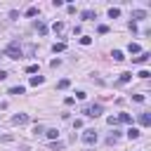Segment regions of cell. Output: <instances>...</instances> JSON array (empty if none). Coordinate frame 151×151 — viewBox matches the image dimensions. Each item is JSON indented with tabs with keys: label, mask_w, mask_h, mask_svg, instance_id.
Wrapping results in <instances>:
<instances>
[{
	"label": "cell",
	"mask_w": 151,
	"mask_h": 151,
	"mask_svg": "<svg viewBox=\"0 0 151 151\" xmlns=\"http://www.w3.org/2000/svg\"><path fill=\"white\" fill-rule=\"evenodd\" d=\"M61 146H64V144H61V142H52V149H54V151H59V149H61Z\"/></svg>",
	"instance_id": "cell-30"
},
{
	"label": "cell",
	"mask_w": 151,
	"mask_h": 151,
	"mask_svg": "<svg viewBox=\"0 0 151 151\" xmlns=\"http://www.w3.org/2000/svg\"><path fill=\"white\" fill-rule=\"evenodd\" d=\"M137 76H139V78H149V76H151V73H149V71H146V68H142V71H139V73H137Z\"/></svg>",
	"instance_id": "cell-27"
},
{
	"label": "cell",
	"mask_w": 151,
	"mask_h": 151,
	"mask_svg": "<svg viewBox=\"0 0 151 151\" xmlns=\"http://www.w3.org/2000/svg\"><path fill=\"white\" fill-rule=\"evenodd\" d=\"M26 73H38V66H35V64H31V66H26Z\"/></svg>",
	"instance_id": "cell-24"
},
{
	"label": "cell",
	"mask_w": 151,
	"mask_h": 151,
	"mask_svg": "<svg viewBox=\"0 0 151 151\" xmlns=\"http://www.w3.org/2000/svg\"><path fill=\"white\" fill-rule=\"evenodd\" d=\"M111 57H113V59H116V61H123V59H125V57H123V52H120V50H113V54H111Z\"/></svg>",
	"instance_id": "cell-17"
},
{
	"label": "cell",
	"mask_w": 151,
	"mask_h": 151,
	"mask_svg": "<svg viewBox=\"0 0 151 151\" xmlns=\"http://www.w3.org/2000/svg\"><path fill=\"white\" fill-rule=\"evenodd\" d=\"M132 99H134V101H139V104H142V101H144V94H132Z\"/></svg>",
	"instance_id": "cell-29"
},
{
	"label": "cell",
	"mask_w": 151,
	"mask_h": 151,
	"mask_svg": "<svg viewBox=\"0 0 151 151\" xmlns=\"http://www.w3.org/2000/svg\"><path fill=\"white\" fill-rule=\"evenodd\" d=\"M97 31H99V33H109V26H106V24H101V26H97Z\"/></svg>",
	"instance_id": "cell-26"
},
{
	"label": "cell",
	"mask_w": 151,
	"mask_h": 151,
	"mask_svg": "<svg viewBox=\"0 0 151 151\" xmlns=\"http://www.w3.org/2000/svg\"><path fill=\"white\" fill-rule=\"evenodd\" d=\"M64 50H66L64 42H54V45H52V52H64Z\"/></svg>",
	"instance_id": "cell-13"
},
{
	"label": "cell",
	"mask_w": 151,
	"mask_h": 151,
	"mask_svg": "<svg viewBox=\"0 0 151 151\" xmlns=\"http://www.w3.org/2000/svg\"><path fill=\"white\" fill-rule=\"evenodd\" d=\"M80 45H85V47H87V45H92V38H87V35H85V38H80Z\"/></svg>",
	"instance_id": "cell-23"
},
{
	"label": "cell",
	"mask_w": 151,
	"mask_h": 151,
	"mask_svg": "<svg viewBox=\"0 0 151 151\" xmlns=\"http://www.w3.org/2000/svg\"><path fill=\"white\" fill-rule=\"evenodd\" d=\"M118 14H120V9H118V7H111V9H109V17H111V19H116Z\"/></svg>",
	"instance_id": "cell-19"
},
{
	"label": "cell",
	"mask_w": 151,
	"mask_h": 151,
	"mask_svg": "<svg viewBox=\"0 0 151 151\" xmlns=\"http://www.w3.org/2000/svg\"><path fill=\"white\" fill-rule=\"evenodd\" d=\"M5 78H7V71H2V68H0V80H5Z\"/></svg>",
	"instance_id": "cell-31"
},
{
	"label": "cell",
	"mask_w": 151,
	"mask_h": 151,
	"mask_svg": "<svg viewBox=\"0 0 151 151\" xmlns=\"http://www.w3.org/2000/svg\"><path fill=\"white\" fill-rule=\"evenodd\" d=\"M52 28H54V33H61V31L66 28V24H64V21H54V26H52Z\"/></svg>",
	"instance_id": "cell-8"
},
{
	"label": "cell",
	"mask_w": 151,
	"mask_h": 151,
	"mask_svg": "<svg viewBox=\"0 0 151 151\" xmlns=\"http://www.w3.org/2000/svg\"><path fill=\"white\" fill-rule=\"evenodd\" d=\"M139 123L142 125H151V116L149 113H139Z\"/></svg>",
	"instance_id": "cell-7"
},
{
	"label": "cell",
	"mask_w": 151,
	"mask_h": 151,
	"mask_svg": "<svg viewBox=\"0 0 151 151\" xmlns=\"http://www.w3.org/2000/svg\"><path fill=\"white\" fill-rule=\"evenodd\" d=\"M35 14H38V7H28L26 9V17H35Z\"/></svg>",
	"instance_id": "cell-21"
},
{
	"label": "cell",
	"mask_w": 151,
	"mask_h": 151,
	"mask_svg": "<svg viewBox=\"0 0 151 151\" xmlns=\"http://www.w3.org/2000/svg\"><path fill=\"white\" fill-rule=\"evenodd\" d=\"M127 50H130L132 54H137V52H139V45H137V42H130V45H127Z\"/></svg>",
	"instance_id": "cell-20"
},
{
	"label": "cell",
	"mask_w": 151,
	"mask_h": 151,
	"mask_svg": "<svg viewBox=\"0 0 151 151\" xmlns=\"http://www.w3.org/2000/svg\"><path fill=\"white\" fill-rule=\"evenodd\" d=\"M144 17H146L144 9H134V12H132V19H144Z\"/></svg>",
	"instance_id": "cell-12"
},
{
	"label": "cell",
	"mask_w": 151,
	"mask_h": 151,
	"mask_svg": "<svg viewBox=\"0 0 151 151\" xmlns=\"http://www.w3.org/2000/svg\"><path fill=\"white\" fill-rule=\"evenodd\" d=\"M116 120L118 123H130L132 118H130V113H120V116H116Z\"/></svg>",
	"instance_id": "cell-10"
},
{
	"label": "cell",
	"mask_w": 151,
	"mask_h": 151,
	"mask_svg": "<svg viewBox=\"0 0 151 151\" xmlns=\"http://www.w3.org/2000/svg\"><path fill=\"white\" fill-rule=\"evenodd\" d=\"M42 76H31V85H42Z\"/></svg>",
	"instance_id": "cell-15"
},
{
	"label": "cell",
	"mask_w": 151,
	"mask_h": 151,
	"mask_svg": "<svg viewBox=\"0 0 151 151\" xmlns=\"http://www.w3.org/2000/svg\"><path fill=\"white\" fill-rule=\"evenodd\" d=\"M132 80V73H120V78H118V83H130Z\"/></svg>",
	"instance_id": "cell-14"
},
{
	"label": "cell",
	"mask_w": 151,
	"mask_h": 151,
	"mask_svg": "<svg viewBox=\"0 0 151 151\" xmlns=\"http://www.w3.org/2000/svg\"><path fill=\"white\" fill-rule=\"evenodd\" d=\"M24 92H26V87H24V85H17V87H12V90H9V94H24Z\"/></svg>",
	"instance_id": "cell-9"
},
{
	"label": "cell",
	"mask_w": 151,
	"mask_h": 151,
	"mask_svg": "<svg viewBox=\"0 0 151 151\" xmlns=\"http://www.w3.org/2000/svg\"><path fill=\"white\" fill-rule=\"evenodd\" d=\"M45 134H47V137H50V139H52V142H54V139H57V134H59V132H57V130H54V127H50V130H45Z\"/></svg>",
	"instance_id": "cell-16"
},
{
	"label": "cell",
	"mask_w": 151,
	"mask_h": 151,
	"mask_svg": "<svg viewBox=\"0 0 151 151\" xmlns=\"http://www.w3.org/2000/svg\"><path fill=\"white\" fill-rule=\"evenodd\" d=\"M64 104H66V106H73V104H76V99H73V97H66V99H64Z\"/></svg>",
	"instance_id": "cell-28"
},
{
	"label": "cell",
	"mask_w": 151,
	"mask_h": 151,
	"mask_svg": "<svg viewBox=\"0 0 151 151\" xmlns=\"http://www.w3.org/2000/svg\"><path fill=\"white\" fill-rule=\"evenodd\" d=\"M149 59H151V54H149V52H142V54H139V57L134 59V64H146Z\"/></svg>",
	"instance_id": "cell-5"
},
{
	"label": "cell",
	"mask_w": 151,
	"mask_h": 151,
	"mask_svg": "<svg viewBox=\"0 0 151 151\" xmlns=\"http://www.w3.org/2000/svg\"><path fill=\"white\" fill-rule=\"evenodd\" d=\"M97 139H99V137H97L94 130H85V132H83V142H85V144H97Z\"/></svg>",
	"instance_id": "cell-3"
},
{
	"label": "cell",
	"mask_w": 151,
	"mask_h": 151,
	"mask_svg": "<svg viewBox=\"0 0 151 151\" xmlns=\"http://www.w3.org/2000/svg\"><path fill=\"white\" fill-rule=\"evenodd\" d=\"M101 104H87L85 109H83V113L87 116V118H97V116H101Z\"/></svg>",
	"instance_id": "cell-2"
},
{
	"label": "cell",
	"mask_w": 151,
	"mask_h": 151,
	"mask_svg": "<svg viewBox=\"0 0 151 151\" xmlns=\"http://www.w3.org/2000/svg\"><path fill=\"white\" fill-rule=\"evenodd\" d=\"M35 31H38L40 35H45V33H47V26H45L42 21H35Z\"/></svg>",
	"instance_id": "cell-6"
},
{
	"label": "cell",
	"mask_w": 151,
	"mask_h": 151,
	"mask_svg": "<svg viewBox=\"0 0 151 151\" xmlns=\"http://www.w3.org/2000/svg\"><path fill=\"white\" fill-rule=\"evenodd\" d=\"M5 57H9V59H21L24 57V52H21V45H19V40H12L7 47H5V52H2Z\"/></svg>",
	"instance_id": "cell-1"
},
{
	"label": "cell",
	"mask_w": 151,
	"mask_h": 151,
	"mask_svg": "<svg viewBox=\"0 0 151 151\" xmlns=\"http://www.w3.org/2000/svg\"><path fill=\"white\" fill-rule=\"evenodd\" d=\"M137 137H139V130L137 127H130L127 130V139H137Z\"/></svg>",
	"instance_id": "cell-11"
},
{
	"label": "cell",
	"mask_w": 151,
	"mask_h": 151,
	"mask_svg": "<svg viewBox=\"0 0 151 151\" xmlns=\"http://www.w3.org/2000/svg\"><path fill=\"white\" fill-rule=\"evenodd\" d=\"M118 142V132H113V134H109V144H116Z\"/></svg>",
	"instance_id": "cell-25"
},
{
	"label": "cell",
	"mask_w": 151,
	"mask_h": 151,
	"mask_svg": "<svg viewBox=\"0 0 151 151\" xmlns=\"http://www.w3.org/2000/svg\"><path fill=\"white\" fill-rule=\"evenodd\" d=\"M28 120H31V118H28V113H17V116L12 118V123H14V125H26Z\"/></svg>",
	"instance_id": "cell-4"
},
{
	"label": "cell",
	"mask_w": 151,
	"mask_h": 151,
	"mask_svg": "<svg viewBox=\"0 0 151 151\" xmlns=\"http://www.w3.org/2000/svg\"><path fill=\"white\" fill-rule=\"evenodd\" d=\"M68 85H71V80H66V78H64V80H59V83H57V87H59V90H66V87H68Z\"/></svg>",
	"instance_id": "cell-18"
},
{
	"label": "cell",
	"mask_w": 151,
	"mask_h": 151,
	"mask_svg": "<svg viewBox=\"0 0 151 151\" xmlns=\"http://www.w3.org/2000/svg\"><path fill=\"white\" fill-rule=\"evenodd\" d=\"M83 19H94V12H92V9H85V12H83Z\"/></svg>",
	"instance_id": "cell-22"
}]
</instances>
